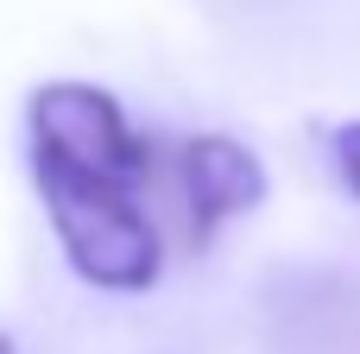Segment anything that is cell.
Here are the masks:
<instances>
[{
    "label": "cell",
    "instance_id": "cell-3",
    "mask_svg": "<svg viewBox=\"0 0 360 354\" xmlns=\"http://www.w3.org/2000/svg\"><path fill=\"white\" fill-rule=\"evenodd\" d=\"M177 184H184V203H190V234L196 241H209L234 215H253L266 203V190H272L259 152L247 139H234V133H196V139H184Z\"/></svg>",
    "mask_w": 360,
    "mask_h": 354
},
{
    "label": "cell",
    "instance_id": "cell-4",
    "mask_svg": "<svg viewBox=\"0 0 360 354\" xmlns=\"http://www.w3.org/2000/svg\"><path fill=\"white\" fill-rule=\"evenodd\" d=\"M329 158H335V177L348 184V196L360 203V120H342L329 133Z\"/></svg>",
    "mask_w": 360,
    "mask_h": 354
},
{
    "label": "cell",
    "instance_id": "cell-5",
    "mask_svg": "<svg viewBox=\"0 0 360 354\" xmlns=\"http://www.w3.org/2000/svg\"><path fill=\"white\" fill-rule=\"evenodd\" d=\"M0 354H19V342H13V336H6V329H0Z\"/></svg>",
    "mask_w": 360,
    "mask_h": 354
},
{
    "label": "cell",
    "instance_id": "cell-1",
    "mask_svg": "<svg viewBox=\"0 0 360 354\" xmlns=\"http://www.w3.org/2000/svg\"><path fill=\"white\" fill-rule=\"evenodd\" d=\"M32 177H38L44 215L57 228V247L82 285L120 291V298L158 285L165 241H158V222L146 215L133 184H101V177H82L63 165H32Z\"/></svg>",
    "mask_w": 360,
    "mask_h": 354
},
{
    "label": "cell",
    "instance_id": "cell-2",
    "mask_svg": "<svg viewBox=\"0 0 360 354\" xmlns=\"http://www.w3.org/2000/svg\"><path fill=\"white\" fill-rule=\"evenodd\" d=\"M25 127H32V165H63V171L101 177V184H133V190L152 165V152L133 133L127 108L108 89L76 82V76L32 89Z\"/></svg>",
    "mask_w": 360,
    "mask_h": 354
}]
</instances>
